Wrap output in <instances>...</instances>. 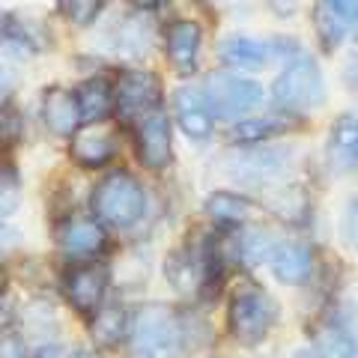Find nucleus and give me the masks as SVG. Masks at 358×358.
Wrapping results in <instances>:
<instances>
[{"mask_svg":"<svg viewBox=\"0 0 358 358\" xmlns=\"http://www.w3.org/2000/svg\"><path fill=\"white\" fill-rule=\"evenodd\" d=\"M326 3L341 15L343 24L355 33V42H358V0H326Z\"/></svg>","mask_w":358,"mask_h":358,"instance_id":"obj_26","label":"nucleus"},{"mask_svg":"<svg viewBox=\"0 0 358 358\" xmlns=\"http://www.w3.org/2000/svg\"><path fill=\"white\" fill-rule=\"evenodd\" d=\"M105 230L99 227L96 221H90L84 215H72L66 218L60 227H57V245L63 248L66 257H72V260H93L105 251Z\"/></svg>","mask_w":358,"mask_h":358,"instance_id":"obj_9","label":"nucleus"},{"mask_svg":"<svg viewBox=\"0 0 358 358\" xmlns=\"http://www.w3.org/2000/svg\"><path fill=\"white\" fill-rule=\"evenodd\" d=\"M13 93H15V75H13V69H9V66L0 63V110L9 105Z\"/></svg>","mask_w":358,"mask_h":358,"instance_id":"obj_28","label":"nucleus"},{"mask_svg":"<svg viewBox=\"0 0 358 358\" xmlns=\"http://www.w3.org/2000/svg\"><path fill=\"white\" fill-rule=\"evenodd\" d=\"M272 99L284 114H310V110H317L320 102L326 99V84H322L317 60H310L308 54H296L287 69L275 78Z\"/></svg>","mask_w":358,"mask_h":358,"instance_id":"obj_2","label":"nucleus"},{"mask_svg":"<svg viewBox=\"0 0 358 358\" xmlns=\"http://www.w3.org/2000/svg\"><path fill=\"white\" fill-rule=\"evenodd\" d=\"M268 6H272V13H275V15H281V18H289V15L296 13L299 0H268Z\"/></svg>","mask_w":358,"mask_h":358,"instance_id":"obj_30","label":"nucleus"},{"mask_svg":"<svg viewBox=\"0 0 358 358\" xmlns=\"http://www.w3.org/2000/svg\"><path fill=\"white\" fill-rule=\"evenodd\" d=\"M173 108H176L179 129H182L188 138L203 141V138H209V134H212V120H215V114H212V108L206 102L203 90H197V87L176 90Z\"/></svg>","mask_w":358,"mask_h":358,"instance_id":"obj_10","label":"nucleus"},{"mask_svg":"<svg viewBox=\"0 0 358 358\" xmlns=\"http://www.w3.org/2000/svg\"><path fill=\"white\" fill-rule=\"evenodd\" d=\"M78 110H81V122H102L110 114V105H114V93L105 78H90L78 87L75 93Z\"/></svg>","mask_w":358,"mask_h":358,"instance_id":"obj_18","label":"nucleus"},{"mask_svg":"<svg viewBox=\"0 0 358 358\" xmlns=\"http://www.w3.org/2000/svg\"><path fill=\"white\" fill-rule=\"evenodd\" d=\"M108 289V266L102 263H81L69 268L63 281V293L72 301L78 313H93L105 299Z\"/></svg>","mask_w":358,"mask_h":358,"instance_id":"obj_8","label":"nucleus"},{"mask_svg":"<svg viewBox=\"0 0 358 358\" xmlns=\"http://www.w3.org/2000/svg\"><path fill=\"white\" fill-rule=\"evenodd\" d=\"M200 39H203V30L197 21H173L167 27V60L179 75H192L197 69Z\"/></svg>","mask_w":358,"mask_h":358,"instance_id":"obj_12","label":"nucleus"},{"mask_svg":"<svg viewBox=\"0 0 358 358\" xmlns=\"http://www.w3.org/2000/svg\"><path fill=\"white\" fill-rule=\"evenodd\" d=\"M218 60L233 69H263L272 60V42L254 36H227L218 42Z\"/></svg>","mask_w":358,"mask_h":358,"instance_id":"obj_15","label":"nucleus"},{"mask_svg":"<svg viewBox=\"0 0 358 358\" xmlns=\"http://www.w3.org/2000/svg\"><path fill=\"white\" fill-rule=\"evenodd\" d=\"M162 96V81L152 72H126L117 84V114L122 122H134L152 108H159Z\"/></svg>","mask_w":358,"mask_h":358,"instance_id":"obj_6","label":"nucleus"},{"mask_svg":"<svg viewBox=\"0 0 358 358\" xmlns=\"http://www.w3.org/2000/svg\"><path fill=\"white\" fill-rule=\"evenodd\" d=\"M138 159L150 171H162L173 159V141H171V122L167 114L152 108L138 122Z\"/></svg>","mask_w":358,"mask_h":358,"instance_id":"obj_7","label":"nucleus"},{"mask_svg":"<svg viewBox=\"0 0 358 358\" xmlns=\"http://www.w3.org/2000/svg\"><path fill=\"white\" fill-rule=\"evenodd\" d=\"M206 209H209L212 218L221 221V224H227V227H233V224H242L245 218H248V200H242L236 194H227V192L212 194Z\"/></svg>","mask_w":358,"mask_h":358,"instance_id":"obj_21","label":"nucleus"},{"mask_svg":"<svg viewBox=\"0 0 358 358\" xmlns=\"http://www.w3.org/2000/svg\"><path fill=\"white\" fill-rule=\"evenodd\" d=\"M275 320H278V305L257 284H242L230 296L227 329L233 334V341H239L242 346L260 343L268 334V329L275 326Z\"/></svg>","mask_w":358,"mask_h":358,"instance_id":"obj_3","label":"nucleus"},{"mask_svg":"<svg viewBox=\"0 0 358 358\" xmlns=\"http://www.w3.org/2000/svg\"><path fill=\"white\" fill-rule=\"evenodd\" d=\"M296 358H326V355L317 352V350H301V352H296Z\"/></svg>","mask_w":358,"mask_h":358,"instance_id":"obj_32","label":"nucleus"},{"mask_svg":"<svg viewBox=\"0 0 358 358\" xmlns=\"http://www.w3.org/2000/svg\"><path fill=\"white\" fill-rule=\"evenodd\" d=\"M114 155H117V134L99 126V122H90V126L72 134V159L81 167H102Z\"/></svg>","mask_w":358,"mask_h":358,"instance_id":"obj_11","label":"nucleus"},{"mask_svg":"<svg viewBox=\"0 0 358 358\" xmlns=\"http://www.w3.org/2000/svg\"><path fill=\"white\" fill-rule=\"evenodd\" d=\"M129 334V317L122 308H105L99 310L93 322H90V338H93V343L99 346H120L122 341H126Z\"/></svg>","mask_w":358,"mask_h":358,"instance_id":"obj_19","label":"nucleus"},{"mask_svg":"<svg viewBox=\"0 0 358 358\" xmlns=\"http://www.w3.org/2000/svg\"><path fill=\"white\" fill-rule=\"evenodd\" d=\"M272 268L278 275V281L284 284H305L308 275H310V248L301 242H281V245H272Z\"/></svg>","mask_w":358,"mask_h":358,"instance_id":"obj_16","label":"nucleus"},{"mask_svg":"<svg viewBox=\"0 0 358 358\" xmlns=\"http://www.w3.org/2000/svg\"><path fill=\"white\" fill-rule=\"evenodd\" d=\"M131 350L141 358H171L185 343V322L167 305H147L129 322Z\"/></svg>","mask_w":358,"mask_h":358,"instance_id":"obj_1","label":"nucleus"},{"mask_svg":"<svg viewBox=\"0 0 358 358\" xmlns=\"http://www.w3.org/2000/svg\"><path fill=\"white\" fill-rule=\"evenodd\" d=\"M117 45L122 54H143L150 45V27L143 18H129L126 24L120 27V36H117Z\"/></svg>","mask_w":358,"mask_h":358,"instance_id":"obj_23","label":"nucleus"},{"mask_svg":"<svg viewBox=\"0 0 358 358\" xmlns=\"http://www.w3.org/2000/svg\"><path fill=\"white\" fill-rule=\"evenodd\" d=\"M57 6H60V13L78 27L93 24L99 18V13H102V0H57Z\"/></svg>","mask_w":358,"mask_h":358,"instance_id":"obj_25","label":"nucleus"},{"mask_svg":"<svg viewBox=\"0 0 358 358\" xmlns=\"http://www.w3.org/2000/svg\"><path fill=\"white\" fill-rule=\"evenodd\" d=\"M21 203V182L13 164H0V218L13 215Z\"/></svg>","mask_w":358,"mask_h":358,"instance_id":"obj_24","label":"nucleus"},{"mask_svg":"<svg viewBox=\"0 0 358 358\" xmlns=\"http://www.w3.org/2000/svg\"><path fill=\"white\" fill-rule=\"evenodd\" d=\"M42 120L54 134L60 138H72L81 129V110H78L75 93L60 87H48L42 93Z\"/></svg>","mask_w":358,"mask_h":358,"instance_id":"obj_13","label":"nucleus"},{"mask_svg":"<svg viewBox=\"0 0 358 358\" xmlns=\"http://www.w3.org/2000/svg\"><path fill=\"white\" fill-rule=\"evenodd\" d=\"M284 129H289V120L284 117H257V120H245L233 129L230 141L233 143H254V141H266L272 134H281Z\"/></svg>","mask_w":358,"mask_h":358,"instance_id":"obj_20","label":"nucleus"},{"mask_svg":"<svg viewBox=\"0 0 358 358\" xmlns=\"http://www.w3.org/2000/svg\"><path fill=\"white\" fill-rule=\"evenodd\" d=\"M203 96L215 117L224 120H236L251 114L254 108H260L263 102V87L251 81V78H239L230 72H209L203 81Z\"/></svg>","mask_w":358,"mask_h":358,"instance_id":"obj_5","label":"nucleus"},{"mask_svg":"<svg viewBox=\"0 0 358 358\" xmlns=\"http://www.w3.org/2000/svg\"><path fill=\"white\" fill-rule=\"evenodd\" d=\"M317 33H320V45L326 51H334L346 39V24L341 21V15L326 3V0H320L317 3Z\"/></svg>","mask_w":358,"mask_h":358,"instance_id":"obj_22","label":"nucleus"},{"mask_svg":"<svg viewBox=\"0 0 358 358\" xmlns=\"http://www.w3.org/2000/svg\"><path fill=\"white\" fill-rule=\"evenodd\" d=\"M75 358H102V355H96V352H78Z\"/></svg>","mask_w":358,"mask_h":358,"instance_id":"obj_34","label":"nucleus"},{"mask_svg":"<svg viewBox=\"0 0 358 358\" xmlns=\"http://www.w3.org/2000/svg\"><path fill=\"white\" fill-rule=\"evenodd\" d=\"M343 236H346V242L358 248V200H352V206L346 209V218H343Z\"/></svg>","mask_w":358,"mask_h":358,"instance_id":"obj_29","label":"nucleus"},{"mask_svg":"<svg viewBox=\"0 0 358 358\" xmlns=\"http://www.w3.org/2000/svg\"><path fill=\"white\" fill-rule=\"evenodd\" d=\"M93 209L102 224L108 227H131L138 224L143 209H147V197L134 176L129 173H110L93 192Z\"/></svg>","mask_w":358,"mask_h":358,"instance_id":"obj_4","label":"nucleus"},{"mask_svg":"<svg viewBox=\"0 0 358 358\" xmlns=\"http://www.w3.org/2000/svg\"><path fill=\"white\" fill-rule=\"evenodd\" d=\"M329 162L338 171H352L358 164V114H343L331 126Z\"/></svg>","mask_w":358,"mask_h":358,"instance_id":"obj_17","label":"nucleus"},{"mask_svg":"<svg viewBox=\"0 0 358 358\" xmlns=\"http://www.w3.org/2000/svg\"><path fill=\"white\" fill-rule=\"evenodd\" d=\"M54 350H57V346H45V350L36 355V358H54ZM60 358V355H57Z\"/></svg>","mask_w":358,"mask_h":358,"instance_id":"obj_33","label":"nucleus"},{"mask_svg":"<svg viewBox=\"0 0 358 358\" xmlns=\"http://www.w3.org/2000/svg\"><path fill=\"white\" fill-rule=\"evenodd\" d=\"M0 48H3L9 57H30V54L42 51L39 24L18 13L0 15Z\"/></svg>","mask_w":358,"mask_h":358,"instance_id":"obj_14","label":"nucleus"},{"mask_svg":"<svg viewBox=\"0 0 358 358\" xmlns=\"http://www.w3.org/2000/svg\"><path fill=\"white\" fill-rule=\"evenodd\" d=\"M9 322H13V308H9V305H6V299L0 296V331H3Z\"/></svg>","mask_w":358,"mask_h":358,"instance_id":"obj_31","label":"nucleus"},{"mask_svg":"<svg viewBox=\"0 0 358 358\" xmlns=\"http://www.w3.org/2000/svg\"><path fill=\"white\" fill-rule=\"evenodd\" d=\"M0 358H27V350L18 334H3L0 338Z\"/></svg>","mask_w":358,"mask_h":358,"instance_id":"obj_27","label":"nucleus"}]
</instances>
